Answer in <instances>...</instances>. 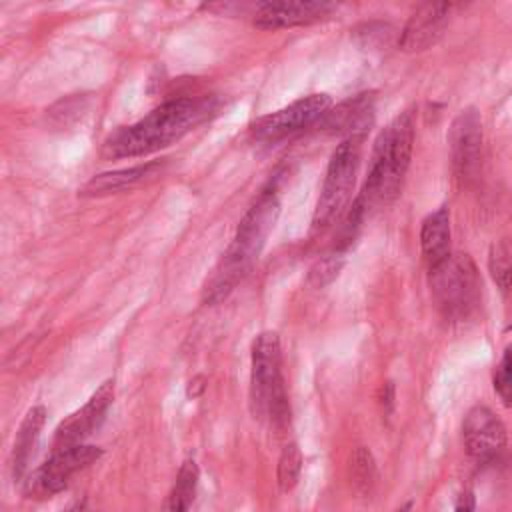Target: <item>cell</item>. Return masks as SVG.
Returning a JSON list of instances; mask_svg holds the SVG:
<instances>
[{
	"label": "cell",
	"instance_id": "6da1fadb",
	"mask_svg": "<svg viewBox=\"0 0 512 512\" xmlns=\"http://www.w3.org/2000/svg\"><path fill=\"white\" fill-rule=\"evenodd\" d=\"M216 112L218 100L212 96L170 98L138 122L114 130L102 142L100 154L108 160H116L156 152L180 140L184 134L212 118Z\"/></svg>",
	"mask_w": 512,
	"mask_h": 512
},
{
	"label": "cell",
	"instance_id": "7a4b0ae2",
	"mask_svg": "<svg viewBox=\"0 0 512 512\" xmlns=\"http://www.w3.org/2000/svg\"><path fill=\"white\" fill-rule=\"evenodd\" d=\"M280 214V200L276 186L264 188L254 204L248 208L244 218L240 220L236 234L222 254L212 274L206 278L202 288L204 304H220L226 300L236 284L248 274L254 260L258 258L262 246L266 244L268 234L272 232Z\"/></svg>",
	"mask_w": 512,
	"mask_h": 512
},
{
	"label": "cell",
	"instance_id": "3957f363",
	"mask_svg": "<svg viewBox=\"0 0 512 512\" xmlns=\"http://www.w3.org/2000/svg\"><path fill=\"white\" fill-rule=\"evenodd\" d=\"M414 146V118L410 110L400 112L376 138L370 168L356 204L368 216L390 204L404 184Z\"/></svg>",
	"mask_w": 512,
	"mask_h": 512
},
{
	"label": "cell",
	"instance_id": "277c9868",
	"mask_svg": "<svg viewBox=\"0 0 512 512\" xmlns=\"http://www.w3.org/2000/svg\"><path fill=\"white\" fill-rule=\"evenodd\" d=\"M250 408L274 430L290 424V402L282 376V348L276 332H260L250 348Z\"/></svg>",
	"mask_w": 512,
	"mask_h": 512
},
{
	"label": "cell",
	"instance_id": "5b68a950",
	"mask_svg": "<svg viewBox=\"0 0 512 512\" xmlns=\"http://www.w3.org/2000/svg\"><path fill=\"white\" fill-rule=\"evenodd\" d=\"M428 272L432 298L446 320H464L478 308L482 282L468 254H450Z\"/></svg>",
	"mask_w": 512,
	"mask_h": 512
},
{
	"label": "cell",
	"instance_id": "8992f818",
	"mask_svg": "<svg viewBox=\"0 0 512 512\" xmlns=\"http://www.w3.org/2000/svg\"><path fill=\"white\" fill-rule=\"evenodd\" d=\"M360 146L362 138H344L332 152L312 216L314 230L328 228L348 206L360 164Z\"/></svg>",
	"mask_w": 512,
	"mask_h": 512
},
{
	"label": "cell",
	"instance_id": "52a82bcc",
	"mask_svg": "<svg viewBox=\"0 0 512 512\" xmlns=\"http://www.w3.org/2000/svg\"><path fill=\"white\" fill-rule=\"evenodd\" d=\"M100 456L102 448L94 444H76L70 448L52 450V456L24 480V494L36 500L52 498L68 486L76 472L88 468Z\"/></svg>",
	"mask_w": 512,
	"mask_h": 512
},
{
	"label": "cell",
	"instance_id": "ba28073f",
	"mask_svg": "<svg viewBox=\"0 0 512 512\" xmlns=\"http://www.w3.org/2000/svg\"><path fill=\"white\" fill-rule=\"evenodd\" d=\"M332 108L328 94H308L292 104L258 118L252 124V136L258 142H280L288 136H294L310 126H318L322 116Z\"/></svg>",
	"mask_w": 512,
	"mask_h": 512
},
{
	"label": "cell",
	"instance_id": "9c48e42d",
	"mask_svg": "<svg viewBox=\"0 0 512 512\" xmlns=\"http://www.w3.org/2000/svg\"><path fill=\"white\" fill-rule=\"evenodd\" d=\"M450 164L460 184H470L480 170L482 156V118L476 108H464L456 114L448 130Z\"/></svg>",
	"mask_w": 512,
	"mask_h": 512
},
{
	"label": "cell",
	"instance_id": "30bf717a",
	"mask_svg": "<svg viewBox=\"0 0 512 512\" xmlns=\"http://www.w3.org/2000/svg\"><path fill=\"white\" fill-rule=\"evenodd\" d=\"M462 440L474 462L488 464L504 452L508 434L504 422L488 406L476 404L464 416Z\"/></svg>",
	"mask_w": 512,
	"mask_h": 512
},
{
	"label": "cell",
	"instance_id": "8fae6325",
	"mask_svg": "<svg viewBox=\"0 0 512 512\" xmlns=\"http://www.w3.org/2000/svg\"><path fill=\"white\" fill-rule=\"evenodd\" d=\"M114 392H116L114 380L112 378L104 380L82 408L74 410L68 418H64L56 426L54 438H52V450L84 444V440L102 424L110 404L114 402Z\"/></svg>",
	"mask_w": 512,
	"mask_h": 512
},
{
	"label": "cell",
	"instance_id": "7c38bea8",
	"mask_svg": "<svg viewBox=\"0 0 512 512\" xmlns=\"http://www.w3.org/2000/svg\"><path fill=\"white\" fill-rule=\"evenodd\" d=\"M336 10V4L326 0H274L256 4L254 26L262 30L292 28L302 24H312L326 18Z\"/></svg>",
	"mask_w": 512,
	"mask_h": 512
},
{
	"label": "cell",
	"instance_id": "4fadbf2b",
	"mask_svg": "<svg viewBox=\"0 0 512 512\" xmlns=\"http://www.w3.org/2000/svg\"><path fill=\"white\" fill-rule=\"evenodd\" d=\"M454 4L450 2H424L420 4L406 26L400 30L398 46L404 52H422L434 46L444 34Z\"/></svg>",
	"mask_w": 512,
	"mask_h": 512
},
{
	"label": "cell",
	"instance_id": "5bb4252c",
	"mask_svg": "<svg viewBox=\"0 0 512 512\" xmlns=\"http://www.w3.org/2000/svg\"><path fill=\"white\" fill-rule=\"evenodd\" d=\"M374 104V92H360L350 96L332 106L318 122V128L322 132L340 134L344 138H364L366 130L374 122Z\"/></svg>",
	"mask_w": 512,
	"mask_h": 512
},
{
	"label": "cell",
	"instance_id": "9a60e30c",
	"mask_svg": "<svg viewBox=\"0 0 512 512\" xmlns=\"http://www.w3.org/2000/svg\"><path fill=\"white\" fill-rule=\"evenodd\" d=\"M164 160H150L144 164H136L130 168H118L112 172H102L92 176L80 190V196H106L128 190L148 178L158 176L164 170Z\"/></svg>",
	"mask_w": 512,
	"mask_h": 512
},
{
	"label": "cell",
	"instance_id": "2e32d148",
	"mask_svg": "<svg viewBox=\"0 0 512 512\" xmlns=\"http://www.w3.org/2000/svg\"><path fill=\"white\" fill-rule=\"evenodd\" d=\"M420 248L428 270L442 264L450 252V210L440 206L430 212L420 226Z\"/></svg>",
	"mask_w": 512,
	"mask_h": 512
},
{
	"label": "cell",
	"instance_id": "e0dca14e",
	"mask_svg": "<svg viewBox=\"0 0 512 512\" xmlns=\"http://www.w3.org/2000/svg\"><path fill=\"white\" fill-rule=\"evenodd\" d=\"M46 422V408L44 406H32L26 416L20 422V428L16 432L14 438V446H12V476L14 480H20L26 472V464L32 456L34 444L44 428Z\"/></svg>",
	"mask_w": 512,
	"mask_h": 512
},
{
	"label": "cell",
	"instance_id": "ac0fdd59",
	"mask_svg": "<svg viewBox=\"0 0 512 512\" xmlns=\"http://www.w3.org/2000/svg\"><path fill=\"white\" fill-rule=\"evenodd\" d=\"M200 480V468L194 458H186L176 474L170 492L164 498L162 512H190Z\"/></svg>",
	"mask_w": 512,
	"mask_h": 512
},
{
	"label": "cell",
	"instance_id": "d6986e66",
	"mask_svg": "<svg viewBox=\"0 0 512 512\" xmlns=\"http://www.w3.org/2000/svg\"><path fill=\"white\" fill-rule=\"evenodd\" d=\"M348 478L356 492L360 494H372L376 480H378V468L372 452L366 446L354 448L348 460Z\"/></svg>",
	"mask_w": 512,
	"mask_h": 512
},
{
	"label": "cell",
	"instance_id": "ffe728a7",
	"mask_svg": "<svg viewBox=\"0 0 512 512\" xmlns=\"http://www.w3.org/2000/svg\"><path fill=\"white\" fill-rule=\"evenodd\" d=\"M488 270L500 290L512 286V238H500L490 246Z\"/></svg>",
	"mask_w": 512,
	"mask_h": 512
},
{
	"label": "cell",
	"instance_id": "44dd1931",
	"mask_svg": "<svg viewBox=\"0 0 512 512\" xmlns=\"http://www.w3.org/2000/svg\"><path fill=\"white\" fill-rule=\"evenodd\" d=\"M302 462H304V456H302V450L298 448V444L288 442L282 448V452L278 456V466H276V482L282 492L294 490V486L298 484L300 472H302Z\"/></svg>",
	"mask_w": 512,
	"mask_h": 512
},
{
	"label": "cell",
	"instance_id": "7402d4cb",
	"mask_svg": "<svg viewBox=\"0 0 512 512\" xmlns=\"http://www.w3.org/2000/svg\"><path fill=\"white\" fill-rule=\"evenodd\" d=\"M344 254H346V252H342V250H332V252L324 254L322 258H318V260L310 266V270H308V276H306L308 286H312V288H324V286H328L332 280H336L338 274H340V270H342V266H344V260H346Z\"/></svg>",
	"mask_w": 512,
	"mask_h": 512
},
{
	"label": "cell",
	"instance_id": "603a6c76",
	"mask_svg": "<svg viewBox=\"0 0 512 512\" xmlns=\"http://www.w3.org/2000/svg\"><path fill=\"white\" fill-rule=\"evenodd\" d=\"M494 390L500 396V400L512 408V344L504 350L500 362L494 368Z\"/></svg>",
	"mask_w": 512,
	"mask_h": 512
},
{
	"label": "cell",
	"instance_id": "cb8c5ba5",
	"mask_svg": "<svg viewBox=\"0 0 512 512\" xmlns=\"http://www.w3.org/2000/svg\"><path fill=\"white\" fill-rule=\"evenodd\" d=\"M380 404L384 408V414L388 416L394 408V384L392 382H384L382 386V396H380Z\"/></svg>",
	"mask_w": 512,
	"mask_h": 512
},
{
	"label": "cell",
	"instance_id": "d4e9b609",
	"mask_svg": "<svg viewBox=\"0 0 512 512\" xmlns=\"http://www.w3.org/2000/svg\"><path fill=\"white\" fill-rule=\"evenodd\" d=\"M204 388H206V378H204L202 374H198V376H194V378L188 382L186 394H188V398H198V396L204 392Z\"/></svg>",
	"mask_w": 512,
	"mask_h": 512
},
{
	"label": "cell",
	"instance_id": "484cf974",
	"mask_svg": "<svg viewBox=\"0 0 512 512\" xmlns=\"http://www.w3.org/2000/svg\"><path fill=\"white\" fill-rule=\"evenodd\" d=\"M454 512H474V500H472V496L468 492L460 496Z\"/></svg>",
	"mask_w": 512,
	"mask_h": 512
},
{
	"label": "cell",
	"instance_id": "4316f807",
	"mask_svg": "<svg viewBox=\"0 0 512 512\" xmlns=\"http://www.w3.org/2000/svg\"><path fill=\"white\" fill-rule=\"evenodd\" d=\"M68 512H90V508H88V502L82 498V500L74 502V504L68 508Z\"/></svg>",
	"mask_w": 512,
	"mask_h": 512
},
{
	"label": "cell",
	"instance_id": "83f0119b",
	"mask_svg": "<svg viewBox=\"0 0 512 512\" xmlns=\"http://www.w3.org/2000/svg\"><path fill=\"white\" fill-rule=\"evenodd\" d=\"M412 510V502H406L404 506H400V508H396L394 512H410Z\"/></svg>",
	"mask_w": 512,
	"mask_h": 512
}]
</instances>
